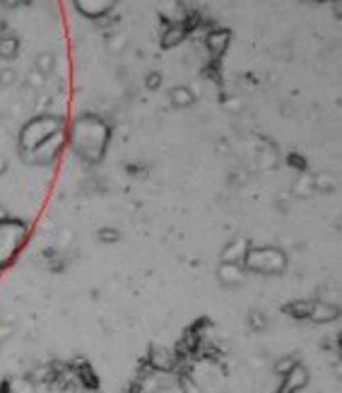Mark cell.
<instances>
[{
	"mask_svg": "<svg viewBox=\"0 0 342 393\" xmlns=\"http://www.w3.org/2000/svg\"><path fill=\"white\" fill-rule=\"evenodd\" d=\"M229 44H231V32H229V29H225V27L210 29L207 36H205V49H207V54H210L212 58H220V56H225V51L229 49Z\"/></svg>",
	"mask_w": 342,
	"mask_h": 393,
	"instance_id": "ba28073f",
	"label": "cell"
},
{
	"mask_svg": "<svg viewBox=\"0 0 342 393\" xmlns=\"http://www.w3.org/2000/svg\"><path fill=\"white\" fill-rule=\"evenodd\" d=\"M340 343H342V338H340Z\"/></svg>",
	"mask_w": 342,
	"mask_h": 393,
	"instance_id": "f546056e",
	"label": "cell"
},
{
	"mask_svg": "<svg viewBox=\"0 0 342 393\" xmlns=\"http://www.w3.org/2000/svg\"><path fill=\"white\" fill-rule=\"evenodd\" d=\"M65 138H68V145L77 157L95 164L99 162L104 152H106L111 131H108V126L99 116H80L77 121H72V126L65 131Z\"/></svg>",
	"mask_w": 342,
	"mask_h": 393,
	"instance_id": "6da1fadb",
	"label": "cell"
},
{
	"mask_svg": "<svg viewBox=\"0 0 342 393\" xmlns=\"http://www.w3.org/2000/svg\"><path fill=\"white\" fill-rule=\"evenodd\" d=\"M246 280V268L241 263H220L217 268V282L222 287L231 289V287H239Z\"/></svg>",
	"mask_w": 342,
	"mask_h": 393,
	"instance_id": "52a82bcc",
	"label": "cell"
},
{
	"mask_svg": "<svg viewBox=\"0 0 342 393\" xmlns=\"http://www.w3.org/2000/svg\"><path fill=\"white\" fill-rule=\"evenodd\" d=\"M17 54H19V41H17V36H13V34L0 36V58L13 61Z\"/></svg>",
	"mask_w": 342,
	"mask_h": 393,
	"instance_id": "9a60e30c",
	"label": "cell"
},
{
	"mask_svg": "<svg viewBox=\"0 0 342 393\" xmlns=\"http://www.w3.org/2000/svg\"><path fill=\"white\" fill-rule=\"evenodd\" d=\"M75 10L87 19H104L106 15H111L116 0H72Z\"/></svg>",
	"mask_w": 342,
	"mask_h": 393,
	"instance_id": "8992f818",
	"label": "cell"
},
{
	"mask_svg": "<svg viewBox=\"0 0 342 393\" xmlns=\"http://www.w3.org/2000/svg\"><path fill=\"white\" fill-rule=\"evenodd\" d=\"M145 87H147V90H157V87H162V75H159V72H149V75L145 77Z\"/></svg>",
	"mask_w": 342,
	"mask_h": 393,
	"instance_id": "603a6c76",
	"label": "cell"
},
{
	"mask_svg": "<svg viewBox=\"0 0 342 393\" xmlns=\"http://www.w3.org/2000/svg\"><path fill=\"white\" fill-rule=\"evenodd\" d=\"M0 82H3V85H13L15 82V70H3L0 72Z\"/></svg>",
	"mask_w": 342,
	"mask_h": 393,
	"instance_id": "d4e9b609",
	"label": "cell"
},
{
	"mask_svg": "<svg viewBox=\"0 0 342 393\" xmlns=\"http://www.w3.org/2000/svg\"><path fill=\"white\" fill-rule=\"evenodd\" d=\"M184 39H186V24L169 22L167 29H164V34H162V46H164V49H171V46L181 44Z\"/></svg>",
	"mask_w": 342,
	"mask_h": 393,
	"instance_id": "5bb4252c",
	"label": "cell"
},
{
	"mask_svg": "<svg viewBox=\"0 0 342 393\" xmlns=\"http://www.w3.org/2000/svg\"><path fill=\"white\" fill-rule=\"evenodd\" d=\"M0 3H3L5 8H17V5H22V0H0Z\"/></svg>",
	"mask_w": 342,
	"mask_h": 393,
	"instance_id": "4316f807",
	"label": "cell"
},
{
	"mask_svg": "<svg viewBox=\"0 0 342 393\" xmlns=\"http://www.w3.org/2000/svg\"><path fill=\"white\" fill-rule=\"evenodd\" d=\"M314 181V189L316 191H333L335 189V177H330V174H318Z\"/></svg>",
	"mask_w": 342,
	"mask_h": 393,
	"instance_id": "ffe728a7",
	"label": "cell"
},
{
	"mask_svg": "<svg viewBox=\"0 0 342 393\" xmlns=\"http://www.w3.org/2000/svg\"><path fill=\"white\" fill-rule=\"evenodd\" d=\"M309 309H311V299H302V302H294L287 307L289 316L294 319H309Z\"/></svg>",
	"mask_w": 342,
	"mask_h": 393,
	"instance_id": "ac0fdd59",
	"label": "cell"
},
{
	"mask_svg": "<svg viewBox=\"0 0 342 393\" xmlns=\"http://www.w3.org/2000/svg\"><path fill=\"white\" fill-rule=\"evenodd\" d=\"M243 268L251 275H282L287 271V253L279 246H251L243 258Z\"/></svg>",
	"mask_w": 342,
	"mask_h": 393,
	"instance_id": "3957f363",
	"label": "cell"
},
{
	"mask_svg": "<svg viewBox=\"0 0 342 393\" xmlns=\"http://www.w3.org/2000/svg\"><path fill=\"white\" fill-rule=\"evenodd\" d=\"M311 376L309 369L304 364H297L294 369H289L287 374L282 376V386H279V393H299L309 386Z\"/></svg>",
	"mask_w": 342,
	"mask_h": 393,
	"instance_id": "9c48e42d",
	"label": "cell"
},
{
	"mask_svg": "<svg viewBox=\"0 0 342 393\" xmlns=\"http://www.w3.org/2000/svg\"><path fill=\"white\" fill-rule=\"evenodd\" d=\"M169 102H171V106H174V109H190L195 104V95H193V90H190V87L176 85V87H171V90H169Z\"/></svg>",
	"mask_w": 342,
	"mask_h": 393,
	"instance_id": "4fadbf2b",
	"label": "cell"
},
{
	"mask_svg": "<svg viewBox=\"0 0 342 393\" xmlns=\"http://www.w3.org/2000/svg\"><path fill=\"white\" fill-rule=\"evenodd\" d=\"M36 70H39L41 75H49V72L54 70V56H51V54H41L39 58H36Z\"/></svg>",
	"mask_w": 342,
	"mask_h": 393,
	"instance_id": "7402d4cb",
	"label": "cell"
},
{
	"mask_svg": "<svg viewBox=\"0 0 342 393\" xmlns=\"http://www.w3.org/2000/svg\"><path fill=\"white\" fill-rule=\"evenodd\" d=\"M297 364H299V362H297V358H294V355H284V358L275 360L272 371H275V374H279V376H284L289 369H294V367H297Z\"/></svg>",
	"mask_w": 342,
	"mask_h": 393,
	"instance_id": "2e32d148",
	"label": "cell"
},
{
	"mask_svg": "<svg viewBox=\"0 0 342 393\" xmlns=\"http://www.w3.org/2000/svg\"><path fill=\"white\" fill-rule=\"evenodd\" d=\"M13 323H5V321H0V345H5L10 340V335H13Z\"/></svg>",
	"mask_w": 342,
	"mask_h": 393,
	"instance_id": "cb8c5ba5",
	"label": "cell"
},
{
	"mask_svg": "<svg viewBox=\"0 0 342 393\" xmlns=\"http://www.w3.org/2000/svg\"><path fill=\"white\" fill-rule=\"evenodd\" d=\"M248 323H251V328L258 333V330L268 328V316L263 312H251V314H248Z\"/></svg>",
	"mask_w": 342,
	"mask_h": 393,
	"instance_id": "44dd1931",
	"label": "cell"
},
{
	"mask_svg": "<svg viewBox=\"0 0 342 393\" xmlns=\"http://www.w3.org/2000/svg\"><path fill=\"white\" fill-rule=\"evenodd\" d=\"M29 236V225L19 217H5L0 222V271L10 266L27 244Z\"/></svg>",
	"mask_w": 342,
	"mask_h": 393,
	"instance_id": "277c9868",
	"label": "cell"
},
{
	"mask_svg": "<svg viewBox=\"0 0 342 393\" xmlns=\"http://www.w3.org/2000/svg\"><path fill=\"white\" fill-rule=\"evenodd\" d=\"M5 217H10V215H8V210H5V205H0V222H3Z\"/></svg>",
	"mask_w": 342,
	"mask_h": 393,
	"instance_id": "f1b7e54d",
	"label": "cell"
},
{
	"mask_svg": "<svg viewBox=\"0 0 342 393\" xmlns=\"http://www.w3.org/2000/svg\"><path fill=\"white\" fill-rule=\"evenodd\" d=\"M333 15L342 19V0H335V3H333Z\"/></svg>",
	"mask_w": 342,
	"mask_h": 393,
	"instance_id": "484cf974",
	"label": "cell"
},
{
	"mask_svg": "<svg viewBox=\"0 0 342 393\" xmlns=\"http://www.w3.org/2000/svg\"><path fill=\"white\" fill-rule=\"evenodd\" d=\"M179 389L184 391V393H203V389H200L198 381H195L190 374H186V371L179 376Z\"/></svg>",
	"mask_w": 342,
	"mask_h": 393,
	"instance_id": "d6986e66",
	"label": "cell"
},
{
	"mask_svg": "<svg viewBox=\"0 0 342 393\" xmlns=\"http://www.w3.org/2000/svg\"><path fill=\"white\" fill-rule=\"evenodd\" d=\"M60 131H65V123L60 116L41 113V116L29 118L22 126V131H19V150H22L24 154H29L32 150L39 147V145L51 141L54 136H58Z\"/></svg>",
	"mask_w": 342,
	"mask_h": 393,
	"instance_id": "7a4b0ae2",
	"label": "cell"
},
{
	"mask_svg": "<svg viewBox=\"0 0 342 393\" xmlns=\"http://www.w3.org/2000/svg\"><path fill=\"white\" fill-rule=\"evenodd\" d=\"M65 145H68V138H65V131H60L58 136H54L51 141H46L44 145L32 150L27 157L36 164H56L60 159V154H63Z\"/></svg>",
	"mask_w": 342,
	"mask_h": 393,
	"instance_id": "5b68a950",
	"label": "cell"
},
{
	"mask_svg": "<svg viewBox=\"0 0 342 393\" xmlns=\"http://www.w3.org/2000/svg\"><path fill=\"white\" fill-rule=\"evenodd\" d=\"M176 362H179V355H176L174 350L164 348V345H159V348L154 345L147 355V364L152 367L154 371H171L176 367Z\"/></svg>",
	"mask_w": 342,
	"mask_h": 393,
	"instance_id": "8fae6325",
	"label": "cell"
},
{
	"mask_svg": "<svg viewBox=\"0 0 342 393\" xmlns=\"http://www.w3.org/2000/svg\"><path fill=\"white\" fill-rule=\"evenodd\" d=\"M248 249H251V241L243 239V236H236V239H231L229 244L222 249L220 263H241L243 266V258H246Z\"/></svg>",
	"mask_w": 342,
	"mask_h": 393,
	"instance_id": "7c38bea8",
	"label": "cell"
},
{
	"mask_svg": "<svg viewBox=\"0 0 342 393\" xmlns=\"http://www.w3.org/2000/svg\"><path fill=\"white\" fill-rule=\"evenodd\" d=\"M97 236H99L101 244H116V241H121V230L118 227H101Z\"/></svg>",
	"mask_w": 342,
	"mask_h": 393,
	"instance_id": "e0dca14e",
	"label": "cell"
},
{
	"mask_svg": "<svg viewBox=\"0 0 342 393\" xmlns=\"http://www.w3.org/2000/svg\"><path fill=\"white\" fill-rule=\"evenodd\" d=\"M8 172V162H5V157L0 154V179H3V174Z\"/></svg>",
	"mask_w": 342,
	"mask_h": 393,
	"instance_id": "83f0119b",
	"label": "cell"
},
{
	"mask_svg": "<svg viewBox=\"0 0 342 393\" xmlns=\"http://www.w3.org/2000/svg\"><path fill=\"white\" fill-rule=\"evenodd\" d=\"M340 316V307L338 304H330L325 299H311V309H309V321L314 323H330Z\"/></svg>",
	"mask_w": 342,
	"mask_h": 393,
	"instance_id": "30bf717a",
	"label": "cell"
}]
</instances>
